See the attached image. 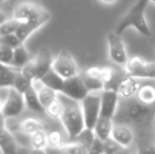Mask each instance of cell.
Returning <instances> with one entry per match:
<instances>
[{"mask_svg": "<svg viewBox=\"0 0 155 154\" xmlns=\"http://www.w3.org/2000/svg\"><path fill=\"white\" fill-rule=\"evenodd\" d=\"M155 110L152 106L146 105L137 98L124 99L117 110L114 120H119L128 126H145L154 120Z\"/></svg>", "mask_w": 155, "mask_h": 154, "instance_id": "1", "label": "cell"}, {"mask_svg": "<svg viewBox=\"0 0 155 154\" xmlns=\"http://www.w3.org/2000/svg\"><path fill=\"white\" fill-rule=\"evenodd\" d=\"M149 2L150 0H137L120 19L115 29V33L121 36L127 29L134 28L143 36L150 37L152 35L151 29L146 19V10Z\"/></svg>", "mask_w": 155, "mask_h": 154, "instance_id": "2", "label": "cell"}, {"mask_svg": "<svg viewBox=\"0 0 155 154\" xmlns=\"http://www.w3.org/2000/svg\"><path fill=\"white\" fill-rule=\"evenodd\" d=\"M60 121L70 139H77L78 136L87 129L81 106L78 105V101L71 100V103L64 105Z\"/></svg>", "mask_w": 155, "mask_h": 154, "instance_id": "3", "label": "cell"}, {"mask_svg": "<svg viewBox=\"0 0 155 154\" xmlns=\"http://www.w3.org/2000/svg\"><path fill=\"white\" fill-rule=\"evenodd\" d=\"M53 60L51 51L47 48H42L32 57L29 64L21 69V72L32 80L42 79L52 70Z\"/></svg>", "mask_w": 155, "mask_h": 154, "instance_id": "4", "label": "cell"}, {"mask_svg": "<svg viewBox=\"0 0 155 154\" xmlns=\"http://www.w3.org/2000/svg\"><path fill=\"white\" fill-rule=\"evenodd\" d=\"M52 15L43 6L32 1H22L17 4L13 12V18L18 20L20 23L38 20L42 18H50Z\"/></svg>", "mask_w": 155, "mask_h": 154, "instance_id": "5", "label": "cell"}, {"mask_svg": "<svg viewBox=\"0 0 155 154\" xmlns=\"http://www.w3.org/2000/svg\"><path fill=\"white\" fill-rule=\"evenodd\" d=\"M126 74L138 79H155V62H150L141 56H132L124 66Z\"/></svg>", "mask_w": 155, "mask_h": 154, "instance_id": "6", "label": "cell"}, {"mask_svg": "<svg viewBox=\"0 0 155 154\" xmlns=\"http://www.w3.org/2000/svg\"><path fill=\"white\" fill-rule=\"evenodd\" d=\"M82 113L84 117L86 128L88 130H94L95 125L100 116L101 110V95L90 93L84 100L80 101Z\"/></svg>", "mask_w": 155, "mask_h": 154, "instance_id": "7", "label": "cell"}, {"mask_svg": "<svg viewBox=\"0 0 155 154\" xmlns=\"http://www.w3.org/2000/svg\"><path fill=\"white\" fill-rule=\"evenodd\" d=\"M52 70L55 71L63 79H68V78L79 75L76 60L67 50L60 51L57 54V56L54 58Z\"/></svg>", "mask_w": 155, "mask_h": 154, "instance_id": "8", "label": "cell"}, {"mask_svg": "<svg viewBox=\"0 0 155 154\" xmlns=\"http://www.w3.org/2000/svg\"><path fill=\"white\" fill-rule=\"evenodd\" d=\"M27 106H25V97L23 94L11 88L8 90L6 98L3 100V107H2V114L5 116L6 119L15 118L23 113Z\"/></svg>", "mask_w": 155, "mask_h": 154, "instance_id": "9", "label": "cell"}, {"mask_svg": "<svg viewBox=\"0 0 155 154\" xmlns=\"http://www.w3.org/2000/svg\"><path fill=\"white\" fill-rule=\"evenodd\" d=\"M107 42L109 49V57L111 61L118 66H126L128 62V54L121 36L114 32H109L107 35Z\"/></svg>", "mask_w": 155, "mask_h": 154, "instance_id": "10", "label": "cell"}, {"mask_svg": "<svg viewBox=\"0 0 155 154\" xmlns=\"http://www.w3.org/2000/svg\"><path fill=\"white\" fill-rule=\"evenodd\" d=\"M60 94L68 97L71 100L80 103L90 94V92L84 84L81 76L77 75V76L64 79V84Z\"/></svg>", "mask_w": 155, "mask_h": 154, "instance_id": "11", "label": "cell"}, {"mask_svg": "<svg viewBox=\"0 0 155 154\" xmlns=\"http://www.w3.org/2000/svg\"><path fill=\"white\" fill-rule=\"evenodd\" d=\"M119 94L117 90L107 89L101 94V110L100 116L114 119L119 108Z\"/></svg>", "mask_w": 155, "mask_h": 154, "instance_id": "12", "label": "cell"}, {"mask_svg": "<svg viewBox=\"0 0 155 154\" xmlns=\"http://www.w3.org/2000/svg\"><path fill=\"white\" fill-rule=\"evenodd\" d=\"M48 125L42 119L36 118V117H27L22 120L18 121L13 128H11V131H17L28 135H32L33 133L39 131V130H47Z\"/></svg>", "mask_w": 155, "mask_h": 154, "instance_id": "13", "label": "cell"}, {"mask_svg": "<svg viewBox=\"0 0 155 154\" xmlns=\"http://www.w3.org/2000/svg\"><path fill=\"white\" fill-rule=\"evenodd\" d=\"M140 87L141 84L138 78L126 74L119 81L117 92H118L119 96L123 97L124 99L132 98L135 95H137V92L139 91Z\"/></svg>", "mask_w": 155, "mask_h": 154, "instance_id": "14", "label": "cell"}, {"mask_svg": "<svg viewBox=\"0 0 155 154\" xmlns=\"http://www.w3.org/2000/svg\"><path fill=\"white\" fill-rule=\"evenodd\" d=\"M111 138L120 144L121 146L130 148L134 142V134L130 126L124 123H114Z\"/></svg>", "mask_w": 155, "mask_h": 154, "instance_id": "15", "label": "cell"}, {"mask_svg": "<svg viewBox=\"0 0 155 154\" xmlns=\"http://www.w3.org/2000/svg\"><path fill=\"white\" fill-rule=\"evenodd\" d=\"M33 88L36 91L43 108H47L51 103H53L55 99L58 98V93L48 87L41 79H34L32 82Z\"/></svg>", "mask_w": 155, "mask_h": 154, "instance_id": "16", "label": "cell"}, {"mask_svg": "<svg viewBox=\"0 0 155 154\" xmlns=\"http://www.w3.org/2000/svg\"><path fill=\"white\" fill-rule=\"evenodd\" d=\"M49 21L50 18H42V19H38V20H33V21H29V22L20 23V25H19L18 30L16 32V35L21 40V42L25 43L33 33H35L37 30L42 28L45 25H47Z\"/></svg>", "mask_w": 155, "mask_h": 154, "instance_id": "17", "label": "cell"}, {"mask_svg": "<svg viewBox=\"0 0 155 154\" xmlns=\"http://www.w3.org/2000/svg\"><path fill=\"white\" fill-rule=\"evenodd\" d=\"M113 127H114V119L99 116L93 131L96 137L104 143L111 138Z\"/></svg>", "mask_w": 155, "mask_h": 154, "instance_id": "18", "label": "cell"}, {"mask_svg": "<svg viewBox=\"0 0 155 154\" xmlns=\"http://www.w3.org/2000/svg\"><path fill=\"white\" fill-rule=\"evenodd\" d=\"M23 97H25L27 109H29L32 112H35V113H45V108H43L42 103H41L40 99H39L33 86L31 89H29L23 94Z\"/></svg>", "mask_w": 155, "mask_h": 154, "instance_id": "19", "label": "cell"}, {"mask_svg": "<svg viewBox=\"0 0 155 154\" xmlns=\"http://www.w3.org/2000/svg\"><path fill=\"white\" fill-rule=\"evenodd\" d=\"M32 59L28 49L25 47V43L19 45L18 48L14 50V58H13L12 67L17 70H21L23 67H25L29 61Z\"/></svg>", "mask_w": 155, "mask_h": 154, "instance_id": "20", "label": "cell"}, {"mask_svg": "<svg viewBox=\"0 0 155 154\" xmlns=\"http://www.w3.org/2000/svg\"><path fill=\"white\" fill-rule=\"evenodd\" d=\"M19 70L13 67H5L0 72V89H11L14 87L16 75Z\"/></svg>", "mask_w": 155, "mask_h": 154, "instance_id": "21", "label": "cell"}, {"mask_svg": "<svg viewBox=\"0 0 155 154\" xmlns=\"http://www.w3.org/2000/svg\"><path fill=\"white\" fill-rule=\"evenodd\" d=\"M41 80H42L48 87H50V88L53 89L54 91H56L58 94L61 93L63 84H64V79H63L61 76H59L55 71L51 70Z\"/></svg>", "mask_w": 155, "mask_h": 154, "instance_id": "22", "label": "cell"}, {"mask_svg": "<svg viewBox=\"0 0 155 154\" xmlns=\"http://www.w3.org/2000/svg\"><path fill=\"white\" fill-rule=\"evenodd\" d=\"M137 99L146 105L153 106L155 103V87L151 84L141 86L136 95Z\"/></svg>", "mask_w": 155, "mask_h": 154, "instance_id": "23", "label": "cell"}, {"mask_svg": "<svg viewBox=\"0 0 155 154\" xmlns=\"http://www.w3.org/2000/svg\"><path fill=\"white\" fill-rule=\"evenodd\" d=\"M61 148L63 154H88L89 152V147L79 140L65 143L61 146Z\"/></svg>", "mask_w": 155, "mask_h": 154, "instance_id": "24", "label": "cell"}, {"mask_svg": "<svg viewBox=\"0 0 155 154\" xmlns=\"http://www.w3.org/2000/svg\"><path fill=\"white\" fill-rule=\"evenodd\" d=\"M30 144L32 149H45L48 147V133L45 130L39 131L30 135Z\"/></svg>", "mask_w": 155, "mask_h": 154, "instance_id": "25", "label": "cell"}, {"mask_svg": "<svg viewBox=\"0 0 155 154\" xmlns=\"http://www.w3.org/2000/svg\"><path fill=\"white\" fill-rule=\"evenodd\" d=\"M32 82H33L32 79L27 77L21 72V70H19L16 75V79H15V84L13 88L18 91V92H20L21 94H25L29 89L32 88V86H33Z\"/></svg>", "mask_w": 155, "mask_h": 154, "instance_id": "26", "label": "cell"}, {"mask_svg": "<svg viewBox=\"0 0 155 154\" xmlns=\"http://www.w3.org/2000/svg\"><path fill=\"white\" fill-rule=\"evenodd\" d=\"M104 154H130V148L121 146L114 139L110 138L104 143Z\"/></svg>", "mask_w": 155, "mask_h": 154, "instance_id": "27", "label": "cell"}, {"mask_svg": "<svg viewBox=\"0 0 155 154\" xmlns=\"http://www.w3.org/2000/svg\"><path fill=\"white\" fill-rule=\"evenodd\" d=\"M63 110H64V105L60 101L59 98H57L45 108V113H47L48 116L53 119H60Z\"/></svg>", "mask_w": 155, "mask_h": 154, "instance_id": "28", "label": "cell"}, {"mask_svg": "<svg viewBox=\"0 0 155 154\" xmlns=\"http://www.w3.org/2000/svg\"><path fill=\"white\" fill-rule=\"evenodd\" d=\"M19 25H20V22L18 20H16L15 18H13V17L10 19H5L0 25V36L16 34Z\"/></svg>", "mask_w": 155, "mask_h": 154, "instance_id": "29", "label": "cell"}, {"mask_svg": "<svg viewBox=\"0 0 155 154\" xmlns=\"http://www.w3.org/2000/svg\"><path fill=\"white\" fill-rule=\"evenodd\" d=\"M81 78L84 80V84L86 87L88 88L89 92L90 93H93V92H97V91H100V90H104V84L101 79H98V78H93V77H89L87 75H84L82 73L81 75Z\"/></svg>", "mask_w": 155, "mask_h": 154, "instance_id": "30", "label": "cell"}, {"mask_svg": "<svg viewBox=\"0 0 155 154\" xmlns=\"http://www.w3.org/2000/svg\"><path fill=\"white\" fill-rule=\"evenodd\" d=\"M14 50L13 48L8 47L0 43V62L6 67H12L13 58H14Z\"/></svg>", "mask_w": 155, "mask_h": 154, "instance_id": "31", "label": "cell"}, {"mask_svg": "<svg viewBox=\"0 0 155 154\" xmlns=\"http://www.w3.org/2000/svg\"><path fill=\"white\" fill-rule=\"evenodd\" d=\"M64 136L59 130H51L48 133V146L51 147H61L64 145Z\"/></svg>", "mask_w": 155, "mask_h": 154, "instance_id": "32", "label": "cell"}, {"mask_svg": "<svg viewBox=\"0 0 155 154\" xmlns=\"http://www.w3.org/2000/svg\"><path fill=\"white\" fill-rule=\"evenodd\" d=\"M0 43H1V44H4V45H8V47H11V48H13V49H16V48H18L19 45L23 44L16 34H10V35L0 36Z\"/></svg>", "mask_w": 155, "mask_h": 154, "instance_id": "33", "label": "cell"}, {"mask_svg": "<svg viewBox=\"0 0 155 154\" xmlns=\"http://www.w3.org/2000/svg\"><path fill=\"white\" fill-rule=\"evenodd\" d=\"M19 145L17 144L16 139H12L10 142H8L6 144H4L3 146L0 147V151L2 154H16L17 149H18Z\"/></svg>", "mask_w": 155, "mask_h": 154, "instance_id": "34", "label": "cell"}, {"mask_svg": "<svg viewBox=\"0 0 155 154\" xmlns=\"http://www.w3.org/2000/svg\"><path fill=\"white\" fill-rule=\"evenodd\" d=\"M88 154H104V142L99 139V138L95 137L92 145L89 148Z\"/></svg>", "mask_w": 155, "mask_h": 154, "instance_id": "35", "label": "cell"}, {"mask_svg": "<svg viewBox=\"0 0 155 154\" xmlns=\"http://www.w3.org/2000/svg\"><path fill=\"white\" fill-rule=\"evenodd\" d=\"M137 154H155V145L150 142L141 143L137 148Z\"/></svg>", "mask_w": 155, "mask_h": 154, "instance_id": "36", "label": "cell"}, {"mask_svg": "<svg viewBox=\"0 0 155 154\" xmlns=\"http://www.w3.org/2000/svg\"><path fill=\"white\" fill-rule=\"evenodd\" d=\"M14 134L8 127L0 130V147L3 146L4 144H6L10 140L14 139Z\"/></svg>", "mask_w": 155, "mask_h": 154, "instance_id": "37", "label": "cell"}, {"mask_svg": "<svg viewBox=\"0 0 155 154\" xmlns=\"http://www.w3.org/2000/svg\"><path fill=\"white\" fill-rule=\"evenodd\" d=\"M45 151H47V154H63L61 147L48 146L47 148H45Z\"/></svg>", "mask_w": 155, "mask_h": 154, "instance_id": "38", "label": "cell"}, {"mask_svg": "<svg viewBox=\"0 0 155 154\" xmlns=\"http://www.w3.org/2000/svg\"><path fill=\"white\" fill-rule=\"evenodd\" d=\"M16 154H32V148L29 149V148H27V147L18 146Z\"/></svg>", "mask_w": 155, "mask_h": 154, "instance_id": "39", "label": "cell"}, {"mask_svg": "<svg viewBox=\"0 0 155 154\" xmlns=\"http://www.w3.org/2000/svg\"><path fill=\"white\" fill-rule=\"evenodd\" d=\"M6 120L8 119L5 118V116L2 114V112H0V130L8 127V121Z\"/></svg>", "mask_w": 155, "mask_h": 154, "instance_id": "40", "label": "cell"}, {"mask_svg": "<svg viewBox=\"0 0 155 154\" xmlns=\"http://www.w3.org/2000/svg\"><path fill=\"white\" fill-rule=\"evenodd\" d=\"M32 154H47L45 149H32Z\"/></svg>", "mask_w": 155, "mask_h": 154, "instance_id": "41", "label": "cell"}, {"mask_svg": "<svg viewBox=\"0 0 155 154\" xmlns=\"http://www.w3.org/2000/svg\"><path fill=\"white\" fill-rule=\"evenodd\" d=\"M99 1L104 4H114V3H116L118 0H99Z\"/></svg>", "mask_w": 155, "mask_h": 154, "instance_id": "42", "label": "cell"}, {"mask_svg": "<svg viewBox=\"0 0 155 154\" xmlns=\"http://www.w3.org/2000/svg\"><path fill=\"white\" fill-rule=\"evenodd\" d=\"M5 16H4V14H3V12L1 11V8H0V25H1L2 22H3L4 20H5Z\"/></svg>", "mask_w": 155, "mask_h": 154, "instance_id": "43", "label": "cell"}, {"mask_svg": "<svg viewBox=\"0 0 155 154\" xmlns=\"http://www.w3.org/2000/svg\"><path fill=\"white\" fill-rule=\"evenodd\" d=\"M2 107H3V101H2L1 98H0V112L2 111Z\"/></svg>", "mask_w": 155, "mask_h": 154, "instance_id": "44", "label": "cell"}, {"mask_svg": "<svg viewBox=\"0 0 155 154\" xmlns=\"http://www.w3.org/2000/svg\"><path fill=\"white\" fill-rule=\"evenodd\" d=\"M5 67H6V66H4V64H2L1 62H0V72H1V71L3 70V69L5 68Z\"/></svg>", "mask_w": 155, "mask_h": 154, "instance_id": "45", "label": "cell"}, {"mask_svg": "<svg viewBox=\"0 0 155 154\" xmlns=\"http://www.w3.org/2000/svg\"><path fill=\"white\" fill-rule=\"evenodd\" d=\"M5 1H6V0H0V6H1L2 4H3V3H4V2H5Z\"/></svg>", "mask_w": 155, "mask_h": 154, "instance_id": "46", "label": "cell"}, {"mask_svg": "<svg viewBox=\"0 0 155 154\" xmlns=\"http://www.w3.org/2000/svg\"><path fill=\"white\" fill-rule=\"evenodd\" d=\"M150 1H152V2H153V3L155 4V0H150Z\"/></svg>", "mask_w": 155, "mask_h": 154, "instance_id": "47", "label": "cell"}, {"mask_svg": "<svg viewBox=\"0 0 155 154\" xmlns=\"http://www.w3.org/2000/svg\"><path fill=\"white\" fill-rule=\"evenodd\" d=\"M154 127H155V117H154Z\"/></svg>", "mask_w": 155, "mask_h": 154, "instance_id": "48", "label": "cell"}]
</instances>
